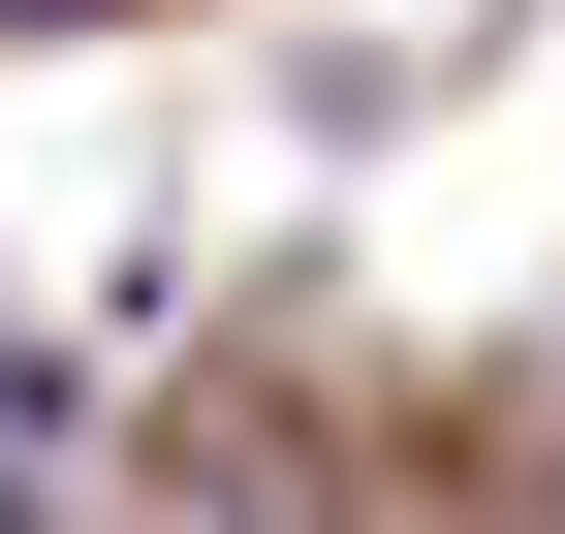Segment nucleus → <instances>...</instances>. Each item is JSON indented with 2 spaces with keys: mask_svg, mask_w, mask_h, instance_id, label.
Wrapping results in <instances>:
<instances>
[{
  "mask_svg": "<svg viewBox=\"0 0 565 534\" xmlns=\"http://www.w3.org/2000/svg\"><path fill=\"white\" fill-rule=\"evenodd\" d=\"M0 32H126V0H0Z\"/></svg>",
  "mask_w": 565,
  "mask_h": 534,
  "instance_id": "f257e3e1",
  "label": "nucleus"
},
{
  "mask_svg": "<svg viewBox=\"0 0 565 534\" xmlns=\"http://www.w3.org/2000/svg\"><path fill=\"white\" fill-rule=\"evenodd\" d=\"M0 440H32V377H0Z\"/></svg>",
  "mask_w": 565,
  "mask_h": 534,
  "instance_id": "f03ea898",
  "label": "nucleus"
}]
</instances>
